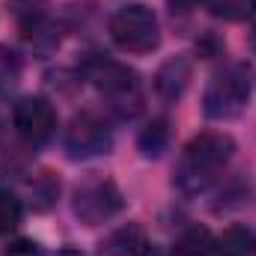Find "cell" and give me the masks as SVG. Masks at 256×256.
<instances>
[{"instance_id": "1", "label": "cell", "mask_w": 256, "mask_h": 256, "mask_svg": "<svg viewBox=\"0 0 256 256\" xmlns=\"http://www.w3.org/2000/svg\"><path fill=\"white\" fill-rule=\"evenodd\" d=\"M236 155V140L220 131H206L185 146L176 167V188L188 196L208 191Z\"/></svg>"}, {"instance_id": "2", "label": "cell", "mask_w": 256, "mask_h": 256, "mask_svg": "<svg viewBox=\"0 0 256 256\" xmlns=\"http://www.w3.org/2000/svg\"><path fill=\"white\" fill-rule=\"evenodd\" d=\"M84 74L98 90V96L104 98L110 114H116L120 120L140 116V110H143V84H140L134 68L116 63L110 57L96 54L84 63Z\"/></svg>"}, {"instance_id": "3", "label": "cell", "mask_w": 256, "mask_h": 256, "mask_svg": "<svg viewBox=\"0 0 256 256\" xmlns=\"http://www.w3.org/2000/svg\"><path fill=\"white\" fill-rule=\"evenodd\" d=\"M250 92H254V78L250 68L244 63H230L224 66L212 84L206 86L202 96V114L208 120L226 122V120H238L248 104H250Z\"/></svg>"}, {"instance_id": "4", "label": "cell", "mask_w": 256, "mask_h": 256, "mask_svg": "<svg viewBox=\"0 0 256 256\" xmlns=\"http://www.w3.org/2000/svg\"><path fill=\"white\" fill-rule=\"evenodd\" d=\"M110 39L128 54H149L161 45L158 15L146 3H126L110 15Z\"/></svg>"}, {"instance_id": "5", "label": "cell", "mask_w": 256, "mask_h": 256, "mask_svg": "<svg viewBox=\"0 0 256 256\" xmlns=\"http://www.w3.org/2000/svg\"><path fill=\"white\" fill-rule=\"evenodd\" d=\"M126 206L120 185L108 176H86L72 194V212L84 226H102L114 220Z\"/></svg>"}, {"instance_id": "6", "label": "cell", "mask_w": 256, "mask_h": 256, "mask_svg": "<svg viewBox=\"0 0 256 256\" xmlns=\"http://www.w3.org/2000/svg\"><path fill=\"white\" fill-rule=\"evenodd\" d=\"M63 146L72 161H90L114 149V131L96 114H78L66 128Z\"/></svg>"}, {"instance_id": "7", "label": "cell", "mask_w": 256, "mask_h": 256, "mask_svg": "<svg viewBox=\"0 0 256 256\" xmlns=\"http://www.w3.org/2000/svg\"><path fill=\"white\" fill-rule=\"evenodd\" d=\"M12 122L15 131L30 143V146H42L54 137L57 131V110L48 98L42 96H27L15 104V114H12Z\"/></svg>"}, {"instance_id": "8", "label": "cell", "mask_w": 256, "mask_h": 256, "mask_svg": "<svg viewBox=\"0 0 256 256\" xmlns=\"http://www.w3.org/2000/svg\"><path fill=\"white\" fill-rule=\"evenodd\" d=\"M191 78L194 63L188 57H170L155 74V90L164 102H179L185 96V90L191 86Z\"/></svg>"}, {"instance_id": "9", "label": "cell", "mask_w": 256, "mask_h": 256, "mask_svg": "<svg viewBox=\"0 0 256 256\" xmlns=\"http://www.w3.org/2000/svg\"><path fill=\"white\" fill-rule=\"evenodd\" d=\"M102 256H146L149 254V238L146 230L140 224H126L120 230H114L102 244H98Z\"/></svg>"}, {"instance_id": "10", "label": "cell", "mask_w": 256, "mask_h": 256, "mask_svg": "<svg viewBox=\"0 0 256 256\" xmlns=\"http://www.w3.org/2000/svg\"><path fill=\"white\" fill-rule=\"evenodd\" d=\"M173 256H218V238L206 226H191L176 238Z\"/></svg>"}, {"instance_id": "11", "label": "cell", "mask_w": 256, "mask_h": 256, "mask_svg": "<svg viewBox=\"0 0 256 256\" xmlns=\"http://www.w3.org/2000/svg\"><path fill=\"white\" fill-rule=\"evenodd\" d=\"M218 256H256V232L248 226H230L218 238Z\"/></svg>"}, {"instance_id": "12", "label": "cell", "mask_w": 256, "mask_h": 256, "mask_svg": "<svg viewBox=\"0 0 256 256\" xmlns=\"http://www.w3.org/2000/svg\"><path fill=\"white\" fill-rule=\"evenodd\" d=\"M137 146H140L143 158H161L167 152V146H170V122L164 116L161 120H152L149 126L143 128Z\"/></svg>"}, {"instance_id": "13", "label": "cell", "mask_w": 256, "mask_h": 256, "mask_svg": "<svg viewBox=\"0 0 256 256\" xmlns=\"http://www.w3.org/2000/svg\"><path fill=\"white\" fill-rule=\"evenodd\" d=\"M27 194H30V206L36 212H48L57 202V196H60V179L54 173H39L27 185Z\"/></svg>"}, {"instance_id": "14", "label": "cell", "mask_w": 256, "mask_h": 256, "mask_svg": "<svg viewBox=\"0 0 256 256\" xmlns=\"http://www.w3.org/2000/svg\"><path fill=\"white\" fill-rule=\"evenodd\" d=\"M202 9L224 21H244L256 12V0H200Z\"/></svg>"}, {"instance_id": "15", "label": "cell", "mask_w": 256, "mask_h": 256, "mask_svg": "<svg viewBox=\"0 0 256 256\" xmlns=\"http://www.w3.org/2000/svg\"><path fill=\"white\" fill-rule=\"evenodd\" d=\"M18 84H21V57L12 48L0 45V98L15 92Z\"/></svg>"}, {"instance_id": "16", "label": "cell", "mask_w": 256, "mask_h": 256, "mask_svg": "<svg viewBox=\"0 0 256 256\" xmlns=\"http://www.w3.org/2000/svg\"><path fill=\"white\" fill-rule=\"evenodd\" d=\"M21 218H24V206H21V200H18L12 191L0 188V236L15 232V230L21 226Z\"/></svg>"}, {"instance_id": "17", "label": "cell", "mask_w": 256, "mask_h": 256, "mask_svg": "<svg viewBox=\"0 0 256 256\" xmlns=\"http://www.w3.org/2000/svg\"><path fill=\"white\" fill-rule=\"evenodd\" d=\"M6 256H45V254H42V248L33 238H15L6 248Z\"/></svg>"}, {"instance_id": "18", "label": "cell", "mask_w": 256, "mask_h": 256, "mask_svg": "<svg viewBox=\"0 0 256 256\" xmlns=\"http://www.w3.org/2000/svg\"><path fill=\"white\" fill-rule=\"evenodd\" d=\"M57 256H84L80 250H72V248H66V250H60Z\"/></svg>"}, {"instance_id": "19", "label": "cell", "mask_w": 256, "mask_h": 256, "mask_svg": "<svg viewBox=\"0 0 256 256\" xmlns=\"http://www.w3.org/2000/svg\"><path fill=\"white\" fill-rule=\"evenodd\" d=\"M250 42H254V48H256V27H254V36H250Z\"/></svg>"}]
</instances>
